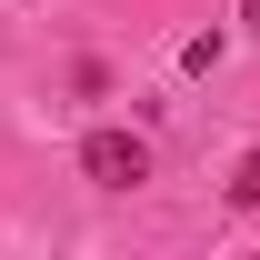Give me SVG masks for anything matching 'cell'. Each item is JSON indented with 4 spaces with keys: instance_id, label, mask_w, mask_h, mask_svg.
Instances as JSON below:
<instances>
[{
    "instance_id": "6da1fadb",
    "label": "cell",
    "mask_w": 260,
    "mask_h": 260,
    "mask_svg": "<svg viewBox=\"0 0 260 260\" xmlns=\"http://www.w3.org/2000/svg\"><path fill=\"white\" fill-rule=\"evenodd\" d=\"M80 170H90L100 190H140V180H150V140H140V130H90V140H80Z\"/></svg>"
},
{
    "instance_id": "7a4b0ae2",
    "label": "cell",
    "mask_w": 260,
    "mask_h": 260,
    "mask_svg": "<svg viewBox=\"0 0 260 260\" xmlns=\"http://www.w3.org/2000/svg\"><path fill=\"white\" fill-rule=\"evenodd\" d=\"M230 200H240V210H260V150H250L240 170H230Z\"/></svg>"
}]
</instances>
